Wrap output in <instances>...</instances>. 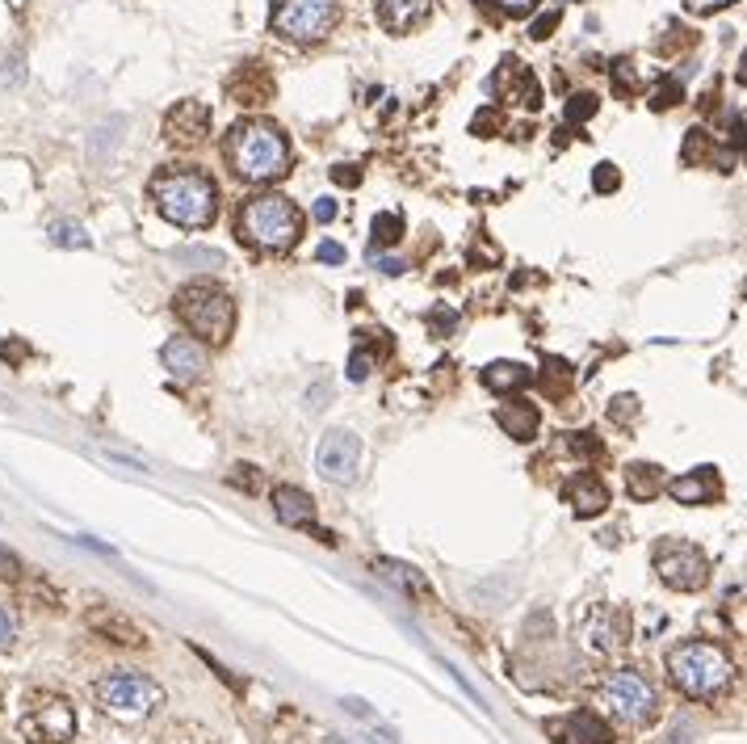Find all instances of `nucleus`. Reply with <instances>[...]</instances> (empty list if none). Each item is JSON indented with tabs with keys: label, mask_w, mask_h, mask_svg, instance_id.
<instances>
[{
	"label": "nucleus",
	"mask_w": 747,
	"mask_h": 744,
	"mask_svg": "<svg viewBox=\"0 0 747 744\" xmlns=\"http://www.w3.org/2000/svg\"><path fill=\"white\" fill-rule=\"evenodd\" d=\"M429 9H433V0H378V17H382V26L395 34H407L416 30L425 17H429Z\"/></svg>",
	"instance_id": "17"
},
{
	"label": "nucleus",
	"mask_w": 747,
	"mask_h": 744,
	"mask_svg": "<svg viewBox=\"0 0 747 744\" xmlns=\"http://www.w3.org/2000/svg\"><path fill=\"white\" fill-rule=\"evenodd\" d=\"M483 383L492 391H521L530 383V366H521V362H492L483 370Z\"/></svg>",
	"instance_id": "20"
},
{
	"label": "nucleus",
	"mask_w": 747,
	"mask_h": 744,
	"mask_svg": "<svg viewBox=\"0 0 747 744\" xmlns=\"http://www.w3.org/2000/svg\"><path fill=\"white\" fill-rule=\"evenodd\" d=\"M618 181H622V177H618V168H613V164H600V168L592 173V186H596L600 194H613V190H618Z\"/></svg>",
	"instance_id": "30"
},
{
	"label": "nucleus",
	"mask_w": 747,
	"mask_h": 744,
	"mask_svg": "<svg viewBox=\"0 0 747 744\" xmlns=\"http://www.w3.org/2000/svg\"><path fill=\"white\" fill-rule=\"evenodd\" d=\"M382 572H387V577H391V581L407 584V589H412V593H425V581H420V577H416V572H412V568H407V564H391V559H382Z\"/></svg>",
	"instance_id": "28"
},
{
	"label": "nucleus",
	"mask_w": 747,
	"mask_h": 744,
	"mask_svg": "<svg viewBox=\"0 0 747 744\" xmlns=\"http://www.w3.org/2000/svg\"><path fill=\"white\" fill-rule=\"evenodd\" d=\"M559 17H562L559 9H555V13H542V17H537V22L530 26V34H533V38H546V34L559 26Z\"/></svg>",
	"instance_id": "34"
},
{
	"label": "nucleus",
	"mask_w": 747,
	"mask_h": 744,
	"mask_svg": "<svg viewBox=\"0 0 747 744\" xmlns=\"http://www.w3.org/2000/svg\"><path fill=\"white\" fill-rule=\"evenodd\" d=\"M164 135H168V143H177V148L202 143V139L211 135V110H206L202 101H181V105H173L168 118H164Z\"/></svg>",
	"instance_id": "11"
},
{
	"label": "nucleus",
	"mask_w": 747,
	"mask_h": 744,
	"mask_svg": "<svg viewBox=\"0 0 747 744\" xmlns=\"http://www.w3.org/2000/svg\"><path fill=\"white\" fill-rule=\"evenodd\" d=\"M319 261H328V265H341L344 249H341V244H319Z\"/></svg>",
	"instance_id": "39"
},
{
	"label": "nucleus",
	"mask_w": 747,
	"mask_h": 744,
	"mask_svg": "<svg viewBox=\"0 0 747 744\" xmlns=\"http://www.w3.org/2000/svg\"><path fill=\"white\" fill-rule=\"evenodd\" d=\"M223 156L236 168L240 181H252V186H274L290 173V143L274 123H261V118H249V123H236L227 143H223Z\"/></svg>",
	"instance_id": "1"
},
{
	"label": "nucleus",
	"mask_w": 747,
	"mask_h": 744,
	"mask_svg": "<svg viewBox=\"0 0 747 744\" xmlns=\"http://www.w3.org/2000/svg\"><path fill=\"white\" fill-rule=\"evenodd\" d=\"M315 467H319V476L332 480V484H353L357 471H362V438L349 433V429H328V433L319 438Z\"/></svg>",
	"instance_id": "10"
},
{
	"label": "nucleus",
	"mask_w": 747,
	"mask_h": 744,
	"mask_svg": "<svg viewBox=\"0 0 747 744\" xmlns=\"http://www.w3.org/2000/svg\"><path fill=\"white\" fill-rule=\"evenodd\" d=\"M567 732H575V744H609L613 741V736H609V728L588 711L571 715V719H567Z\"/></svg>",
	"instance_id": "22"
},
{
	"label": "nucleus",
	"mask_w": 747,
	"mask_h": 744,
	"mask_svg": "<svg viewBox=\"0 0 747 744\" xmlns=\"http://www.w3.org/2000/svg\"><path fill=\"white\" fill-rule=\"evenodd\" d=\"M370 231H374V244L387 249V244H395V240L404 236V219H400L395 211H382V215H374Z\"/></svg>",
	"instance_id": "24"
},
{
	"label": "nucleus",
	"mask_w": 747,
	"mask_h": 744,
	"mask_svg": "<svg viewBox=\"0 0 747 744\" xmlns=\"http://www.w3.org/2000/svg\"><path fill=\"white\" fill-rule=\"evenodd\" d=\"M387 350H391V341H387V345H378V350H362V345H357L353 357H349V379H357V383H362V379L374 370V357L387 354Z\"/></svg>",
	"instance_id": "27"
},
{
	"label": "nucleus",
	"mask_w": 747,
	"mask_h": 744,
	"mask_svg": "<svg viewBox=\"0 0 747 744\" xmlns=\"http://www.w3.org/2000/svg\"><path fill=\"white\" fill-rule=\"evenodd\" d=\"M681 98H685V89H681V80H668V85H659L655 89V110H672V105H681Z\"/></svg>",
	"instance_id": "29"
},
{
	"label": "nucleus",
	"mask_w": 747,
	"mask_h": 744,
	"mask_svg": "<svg viewBox=\"0 0 747 744\" xmlns=\"http://www.w3.org/2000/svg\"><path fill=\"white\" fill-rule=\"evenodd\" d=\"M160 362H164V370L173 375V379H198L202 370H206V345L198 341V337H173V341H164V350H160Z\"/></svg>",
	"instance_id": "14"
},
{
	"label": "nucleus",
	"mask_w": 747,
	"mask_h": 744,
	"mask_svg": "<svg viewBox=\"0 0 747 744\" xmlns=\"http://www.w3.org/2000/svg\"><path fill=\"white\" fill-rule=\"evenodd\" d=\"M51 240L60 244V249H89L93 240H89V231L80 224H72V219H63V224L51 227Z\"/></svg>",
	"instance_id": "26"
},
{
	"label": "nucleus",
	"mask_w": 747,
	"mask_h": 744,
	"mask_svg": "<svg viewBox=\"0 0 747 744\" xmlns=\"http://www.w3.org/2000/svg\"><path fill=\"white\" fill-rule=\"evenodd\" d=\"M17 577H22V559L0 543V581H17Z\"/></svg>",
	"instance_id": "32"
},
{
	"label": "nucleus",
	"mask_w": 747,
	"mask_h": 744,
	"mask_svg": "<svg viewBox=\"0 0 747 744\" xmlns=\"http://www.w3.org/2000/svg\"><path fill=\"white\" fill-rule=\"evenodd\" d=\"M332 177H337L341 186H357V181H362V173H353V164H337Z\"/></svg>",
	"instance_id": "38"
},
{
	"label": "nucleus",
	"mask_w": 747,
	"mask_h": 744,
	"mask_svg": "<svg viewBox=\"0 0 747 744\" xmlns=\"http://www.w3.org/2000/svg\"><path fill=\"white\" fill-rule=\"evenodd\" d=\"M236 231L244 244L261 249V253H286L303 236V211L281 194H256L240 206Z\"/></svg>",
	"instance_id": "4"
},
{
	"label": "nucleus",
	"mask_w": 747,
	"mask_h": 744,
	"mask_svg": "<svg viewBox=\"0 0 747 744\" xmlns=\"http://www.w3.org/2000/svg\"><path fill=\"white\" fill-rule=\"evenodd\" d=\"M315 219H319V224H332V219H337V202H332V198H319V202H315Z\"/></svg>",
	"instance_id": "36"
},
{
	"label": "nucleus",
	"mask_w": 747,
	"mask_h": 744,
	"mask_svg": "<svg viewBox=\"0 0 747 744\" xmlns=\"http://www.w3.org/2000/svg\"><path fill=\"white\" fill-rule=\"evenodd\" d=\"M93 698L101 703V711L123 719V723H139L148 715L164 707V690L160 681H152L139 669H110L105 678L93 681Z\"/></svg>",
	"instance_id": "5"
},
{
	"label": "nucleus",
	"mask_w": 747,
	"mask_h": 744,
	"mask_svg": "<svg viewBox=\"0 0 747 744\" xmlns=\"http://www.w3.org/2000/svg\"><path fill=\"white\" fill-rule=\"evenodd\" d=\"M97 631H110V635H114V644H130V647H143L148 644V640H143V631H139V627H135V622H123V618H97L93 622Z\"/></svg>",
	"instance_id": "23"
},
{
	"label": "nucleus",
	"mask_w": 747,
	"mask_h": 744,
	"mask_svg": "<svg viewBox=\"0 0 747 744\" xmlns=\"http://www.w3.org/2000/svg\"><path fill=\"white\" fill-rule=\"evenodd\" d=\"M668 678L693 703H714L731 690L735 665L710 640H688V644H676L668 652Z\"/></svg>",
	"instance_id": "3"
},
{
	"label": "nucleus",
	"mask_w": 747,
	"mask_h": 744,
	"mask_svg": "<svg viewBox=\"0 0 747 744\" xmlns=\"http://www.w3.org/2000/svg\"><path fill=\"white\" fill-rule=\"evenodd\" d=\"M537 408L533 404H526V400H508V404H499L496 413V425L508 433V438H517V442H530L533 433H537Z\"/></svg>",
	"instance_id": "19"
},
{
	"label": "nucleus",
	"mask_w": 747,
	"mask_h": 744,
	"mask_svg": "<svg viewBox=\"0 0 747 744\" xmlns=\"http://www.w3.org/2000/svg\"><path fill=\"white\" fill-rule=\"evenodd\" d=\"M668 496L681 501V505H710V501L722 496L718 471L714 467H697L688 476H676V480H668Z\"/></svg>",
	"instance_id": "15"
},
{
	"label": "nucleus",
	"mask_w": 747,
	"mask_h": 744,
	"mask_svg": "<svg viewBox=\"0 0 747 744\" xmlns=\"http://www.w3.org/2000/svg\"><path fill=\"white\" fill-rule=\"evenodd\" d=\"M726 4H735V0H688L693 13H718V9H726Z\"/></svg>",
	"instance_id": "37"
},
{
	"label": "nucleus",
	"mask_w": 747,
	"mask_h": 744,
	"mask_svg": "<svg viewBox=\"0 0 747 744\" xmlns=\"http://www.w3.org/2000/svg\"><path fill=\"white\" fill-rule=\"evenodd\" d=\"M152 202L156 211L177 227H189V231H202V227L215 224L218 215V190L215 181L193 168V164H173L164 168L156 181H152Z\"/></svg>",
	"instance_id": "2"
},
{
	"label": "nucleus",
	"mask_w": 747,
	"mask_h": 744,
	"mask_svg": "<svg viewBox=\"0 0 747 744\" xmlns=\"http://www.w3.org/2000/svg\"><path fill=\"white\" fill-rule=\"evenodd\" d=\"M177 316L202 345H227L231 324H236V303L215 282H193L177 294Z\"/></svg>",
	"instance_id": "6"
},
{
	"label": "nucleus",
	"mask_w": 747,
	"mask_h": 744,
	"mask_svg": "<svg viewBox=\"0 0 747 744\" xmlns=\"http://www.w3.org/2000/svg\"><path fill=\"white\" fill-rule=\"evenodd\" d=\"M382 274H404V261H378Z\"/></svg>",
	"instance_id": "41"
},
{
	"label": "nucleus",
	"mask_w": 747,
	"mask_h": 744,
	"mask_svg": "<svg viewBox=\"0 0 747 744\" xmlns=\"http://www.w3.org/2000/svg\"><path fill=\"white\" fill-rule=\"evenodd\" d=\"M625 488H630L634 501H651V496L663 492V471L651 467V463H634V467L625 471Z\"/></svg>",
	"instance_id": "21"
},
{
	"label": "nucleus",
	"mask_w": 747,
	"mask_h": 744,
	"mask_svg": "<svg viewBox=\"0 0 747 744\" xmlns=\"http://www.w3.org/2000/svg\"><path fill=\"white\" fill-rule=\"evenodd\" d=\"M344 711L357 715L362 723H370L374 732H378V741H382V744H395V741H400V736H395V732H391V728H387V723H382V719H378V715L370 711V703H362V698H344Z\"/></svg>",
	"instance_id": "25"
},
{
	"label": "nucleus",
	"mask_w": 747,
	"mask_h": 744,
	"mask_svg": "<svg viewBox=\"0 0 747 744\" xmlns=\"http://www.w3.org/2000/svg\"><path fill=\"white\" fill-rule=\"evenodd\" d=\"M655 572L668 589H681V593H693L710 581V559L688 543H663L655 551Z\"/></svg>",
	"instance_id": "9"
},
{
	"label": "nucleus",
	"mask_w": 747,
	"mask_h": 744,
	"mask_svg": "<svg viewBox=\"0 0 747 744\" xmlns=\"http://www.w3.org/2000/svg\"><path fill=\"white\" fill-rule=\"evenodd\" d=\"M26 728H30L34 741L63 744V741H72V732H76V715H72V707H67L63 698H42V707H34L30 719H26Z\"/></svg>",
	"instance_id": "12"
},
{
	"label": "nucleus",
	"mask_w": 747,
	"mask_h": 744,
	"mask_svg": "<svg viewBox=\"0 0 747 744\" xmlns=\"http://www.w3.org/2000/svg\"><path fill=\"white\" fill-rule=\"evenodd\" d=\"M341 17V0H274L269 26L290 42H319Z\"/></svg>",
	"instance_id": "8"
},
{
	"label": "nucleus",
	"mask_w": 747,
	"mask_h": 744,
	"mask_svg": "<svg viewBox=\"0 0 747 744\" xmlns=\"http://www.w3.org/2000/svg\"><path fill=\"white\" fill-rule=\"evenodd\" d=\"M600 703H605V715L625 723V728H643L659 711V694H655V685L638 669H618L613 678H605Z\"/></svg>",
	"instance_id": "7"
},
{
	"label": "nucleus",
	"mask_w": 747,
	"mask_h": 744,
	"mask_svg": "<svg viewBox=\"0 0 747 744\" xmlns=\"http://www.w3.org/2000/svg\"><path fill=\"white\" fill-rule=\"evenodd\" d=\"M13 640H17V618L0 606V652H4V647H13Z\"/></svg>",
	"instance_id": "33"
},
{
	"label": "nucleus",
	"mask_w": 747,
	"mask_h": 744,
	"mask_svg": "<svg viewBox=\"0 0 747 744\" xmlns=\"http://www.w3.org/2000/svg\"><path fill=\"white\" fill-rule=\"evenodd\" d=\"M499 4H504L508 13H530V9H533V4H537V0H499Z\"/></svg>",
	"instance_id": "40"
},
{
	"label": "nucleus",
	"mask_w": 747,
	"mask_h": 744,
	"mask_svg": "<svg viewBox=\"0 0 747 744\" xmlns=\"http://www.w3.org/2000/svg\"><path fill=\"white\" fill-rule=\"evenodd\" d=\"M227 93L240 101V105H261V101L274 93V80H269L265 64H244L227 80Z\"/></svg>",
	"instance_id": "16"
},
{
	"label": "nucleus",
	"mask_w": 747,
	"mask_h": 744,
	"mask_svg": "<svg viewBox=\"0 0 747 744\" xmlns=\"http://www.w3.org/2000/svg\"><path fill=\"white\" fill-rule=\"evenodd\" d=\"M562 492H567V501L575 505L580 518H596V514H605V505H609V492H605V484H600L596 476H571Z\"/></svg>",
	"instance_id": "18"
},
{
	"label": "nucleus",
	"mask_w": 747,
	"mask_h": 744,
	"mask_svg": "<svg viewBox=\"0 0 747 744\" xmlns=\"http://www.w3.org/2000/svg\"><path fill=\"white\" fill-rule=\"evenodd\" d=\"M274 509H278V521L294 526V530H312L319 543H332V534L315 526V501L303 488H290V484L274 488Z\"/></svg>",
	"instance_id": "13"
},
{
	"label": "nucleus",
	"mask_w": 747,
	"mask_h": 744,
	"mask_svg": "<svg viewBox=\"0 0 747 744\" xmlns=\"http://www.w3.org/2000/svg\"><path fill=\"white\" fill-rule=\"evenodd\" d=\"M592 110H596V98H588V93L571 98V105H567V123H584Z\"/></svg>",
	"instance_id": "31"
},
{
	"label": "nucleus",
	"mask_w": 747,
	"mask_h": 744,
	"mask_svg": "<svg viewBox=\"0 0 747 744\" xmlns=\"http://www.w3.org/2000/svg\"><path fill=\"white\" fill-rule=\"evenodd\" d=\"M630 60H618L613 64V76H618V93H625V89H634V72H630Z\"/></svg>",
	"instance_id": "35"
}]
</instances>
